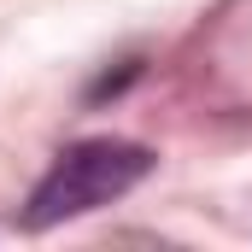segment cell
Wrapping results in <instances>:
<instances>
[{
  "instance_id": "6da1fadb",
  "label": "cell",
  "mask_w": 252,
  "mask_h": 252,
  "mask_svg": "<svg viewBox=\"0 0 252 252\" xmlns=\"http://www.w3.org/2000/svg\"><path fill=\"white\" fill-rule=\"evenodd\" d=\"M147 170H153V153L141 141H118V135L76 141L35 182L30 205H24V229H59L70 217H88V211L124 199L135 182H147Z\"/></svg>"
}]
</instances>
